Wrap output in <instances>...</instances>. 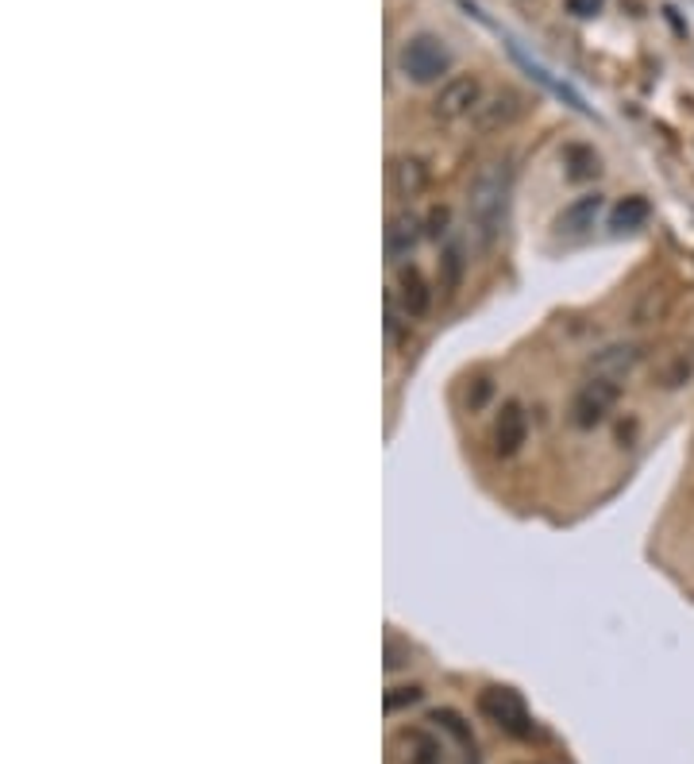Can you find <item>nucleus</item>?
I'll return each instance as SVG.
<instances>
[{
    "mask_svg": "<svg viewBox=\"0 0 694 764\" xmlns=\"http://www.w3.org/2000/svg\"><path fill=\"white\" fill-rule=\"evenodd\" d=\"M506 202H509V163L506 158H486L478 166L467 194V228L475 236L478 251L494 248V240H498Z\"/></svg>",
    "mask_w": 694,
    "mask_h": 764,
    "instance_id": "obj_1",
    "label": "nucleus"
},
{
    "mask_svg": "<svg viewBox=\"0 0 694 764\" xmlns=\"http://www.w3.org/2000/svg\"><path fill=\"white\" fill-rule=\"evenodd\" d=\"M448 66H452L448 47H444V39L428 35V31L405 39L402 51H397V70H402V74L410 78V82H417V85L441 82V78L448 74Z\"/></svg>",
    "mask_w": 694,
    "mask_h": 764,
    "instance_id": "obj_2",
    "label": "nucleus"
},
{
    "mask_svg": "<svg viewBox=\"0 0 694 764\" xmlns=\"http://www.w3.org/2000/svg\"><path fill=\"white\" fill-rule=\"evenodd\" d=\"M478 711H483L498 730H506V734H514V737L532 734V714L514 688H486L483 695H478Z\"/></svg>",
    "mask_w": 694,
    "mask_h": 764,
    "instance_id": "obj_3",
    "label": "nucleus"
},
{
    "mask_svg": "<svg viewBox=\"0 0 694 764\" xmlns=\"http://www.w3.org/2000/svg\"><path fill=\"white\" fill-rule=\"evenodd\" d=\"M483 105V78L478 74H456L441 85L433 101V121L456 124L463 116H475V109Z\"/></svg>",
    "mask_w": 694,
    "mask_h": 764,
    "instance_id": "obj_4",
    "label": "nucleus"
},
{
    "mask_svg": "<svg viewBox=\"0 0 694 764\" xmlns=\"http://www.w3.org/2000/svg\"><path fill=\"white\" fill-rule=\"evenodd\" d=\"M621 398V386L613 379H587L571 398V425L576 429H598L613 413Z\"/></svg>",
    "mask_w": 694,
    "mask_h": 764,
    "instance_id": "obj_5",
    "label": "nucleus"
},
{
    "mask_svg": "<svg viewBox=\"0 0 694 764\" xmlns=\"http://www.w3.org/2000/svg\"><path fill=\"white\" fill-rule=\"evenodd\" d=\"M529 113V101L517 90H498L494 97H483V105L475 109V127L483 135H498L506 127H514L521 116Z\"/></svg>",
    "mask_w": 694,
    "mask_h": 764,
    "instance_id": "obj_6",
    "label": "nucleus"
},
{
    "mask_svg": "<svg viewBox=\"0 0 694 764\" xmlns=\"http://www.w3.org/2000/svg\"><path fill=\"white\" fill-rule=\"evenodd\" d=\"M649 355V348L636 344V340H629V344H605L602 352H594L587 360V375L590 379H625L633 375L636 368H641V360Z\"/></svg>",
    "mask_w": 694,
    "mask_h": 764,
    "instance_id": "obj_7",
    "label": "nucleus"
},
{
    "mask_svg": "<svg viewBox=\"0 0 694 764\" xmlns=\"http://www.w3.org/2000/svg\"><path fill=\"white\" fill-rule=\"evenodd\" d=\"M494 452H498L501 460L517 456V452L525 448V441H529V413H525L521 402H506L498 410V417H494Z\"/></svg>",
    "mask_w": 694,
    "mask_h": 764,
    "instance_id": "obj_8",
    "label": "nucleus"
},
{
    "mask_svg": "<svg viewBox=\"0 0 694 764\" xmlns=\"http://www.w3.org/2000/svg\"><path fill=\"white\" fill-rule=\"evenodd\" d=\"M394 306H397V313H402L405 321H421V317H428V309H433V286L425 282V275H421L417 267L397 270Z\"/></svg>",
    "mask_w": 694,
    "mask_h": 764,
    "instance_id": "obj_9",
    "label": "nucleus"
},
{
    "mask_svg": "<svg viewBox=\"0 0 694 764\" xmlns=\"http://www.w3.org/2000/svg\"><path fill=\"white\" fill-rule=\"evenodd\" d=\"M672 306H675V286H672V282H652V286H644V290L636 293L633 309H629V324H633V329H649V324L667 321Z\"/></svg>",
    "mask_w": 694,
    "mask_h": 764,
    "instance_id": "obj_10",
    "label": "nucleus"
},
{
    "mask_svg": "<svg viewBox=\"0 0 694 764\" xmlns=\"http://www.w3.org/2000/svg\"><path fill=\"white\" fill-rule=\"evenodd\" d=\"M428 182H433V166H428L425 158L397 155L394 163H390V189H394L397 197H421L428 189Z\"/></svg>",
    "mask_w": 694,
    "mask_h": 764,
    "instance_id": "obj_11",
    "label": "nucleus"
},
{
    "mask_svg": "<svg viewBox=\"0 0 694 764\" xmlns=\"http://www.w3.org/2000/svg\"><path fill=\"white\" fill-rule=\"evenodd\" d=\"M598 213H602V194H582L576 197L571 205H563V213L556 217V236H568V240H576V236H587L590 228H594Z\"/></svg>",
    "mask_w": 694,
    "mask_h": 764,
    "instance_id": "obj_12",
    "label": "nucleus"
},
{
    "mask_svg": "<svg viewBox=\"0 0 694 764\" xmlns=\"http://www.w3.org/2000/svg\"><path fill=\"white\" fill-rule=\"evenodd\" d=\"M421 220L413 217V213H394L390 217V225H386V255L390 259H410L413 248L421 244Z\"/></svg>",
    "mask_w": 694,
    "mask_h": 764,
    "instance_id": "obj_13",
    "label": "nucleus"
},
{
    "mask_svg": "<svg viewBox=\"0 0 694 764\" xmlns=\"http://www.w3.org/2000/svg\"><path fill=\"white\" fill-rule=\"evenodd\" d=\"M397 745H405L402 761L405 764H444V745L436 734H428V730H402V734L394 737Z\"/></svg>",
    "mask_w": 694,
    "mask_h": 764,
    "instance_id": "obj_14",
    "label": "nucleus"
},
{
    "mask_svg": "<svg viewBox=\"0 0 694 764\" xmlns=\"http://www.w3.org/2000/svg\"><path fill=\"white\" fill-rule=\"evenodd\" d=\"M649 213H652V205L644 202V197H621L610 213V228L613 233H636V228L649 220Z\"/></svg>",
    "mask_w": 694,
    "mask_h": 764,
    "instance_id": "obj_15",
    "label": "nucleus"
},
{
    "mask_svg": "<svg viewBox=\"0 0 694 764\" xmlns=\"http://www.w3.org/2000/svg\"><path fill=\"white\" fill-rule=\"evenodd\" d=\"M509 51H514V59H517V62H521V66H525V70H529V74H532V78H537V82H540V85H545V90H548V93H556V97H563V101H568V105H576V109H579V113H587V105H582V97H579V93H571V90H568V85H563V82H556V78H552V74H548V70H545V66H537V62H529V59H525V54H521V51H517V47H514V43H509Z\"/></svg>",
    "mask_w": 694,
    "mask_h": 764,
    "instance_id": "obj_16",
    "label": "nucleus"
},
{
    "mask_svg": "<svg viewBox=\"0 0 694 764\" xmlns=\"http://www.w3.org/2000/svg\"><path fill=\"white\" fill-rule=\"evenodd\" d=\"M425 699V691L417 688V683H410V688H390L386 695H382V711L386 714H397L402 706H413Z\"/></svg>",
    "mask_w": 694,
    "mask_h": 764,
    "instance_id": "obj_17",
    "label": "nucleus"
},
{
    "mask_svg": "<svg viewBox=\"0 0 694 764\" xmlns=\"http://www.w3.org/2000/svg\"><path fill=\"white\" fill-rule=\"evenodd\" d=\"M691 371H694V363L687 360V355H675L672 363H667L664 371H660V386H680V382H687L691 379Z\"/></svg>",
    "mask_w": 694,
    "mask_h": 764,
    "instance_id": "obj_18",
    "label": "nucleus"
},
{
    "mask_svg": "<svg viewBox=\"0 0 694 764\" xmlns=\"http://www.w3.org/2000/svg\"><path fill=\"white\" fill-rule=\"evenodd\" d=\"M410 657H413L410 644H402L394 633H390L386 637V672H397V668H405V664H410Z\"/></svg>",
    "mask_w": 694,
    "mask_h": 764,
    "instance_id": "obj_19",
    "label": "nucleus"
},
{
    "mask_svg": "<svg viewBox=\"0 0 694 764\" xmlns=\"http://www.w3.org/2000/svg\"><path fill=\"white\" fill-rule=\"evenodd\" d=\"M490 394H494V382L490 379H475L467 386V405H470V410H483V405L490 402Z\"/></svg>",
    "mask_w": 694,
    "mask_h": 764,
    "instance_id": "obj_20",
    "label": "nucleus"
},
{
    "mask_svg": "<svg viewBox=\"0 0 694 764\" xmlns=\"http://www.w3.org/2000/svg\"><path fill=\"white\" fill-rule=\"evenodd\" d=\"M444 267H448V293H456L459 275H463V251L459 248H448V255H444Z\"/></svg>",
    "mask_w": 694,
    "mask_h": 764,
    "instance_id": "obj_21",
    "label": "nucleus"
},
{
    "mask_svg": "<svg viewBox=\"0 0 694 764\" xmlns=\"http://www.w3.org/2000/svg\"><path fill=\"white\" fill-rule=\"evenodd\" d=\"M448 220H452V213L448 209H444V205H436V209L433 213H428V220H425V233L428 236H444V233H448Z\"/></svg>",
    "mask_w": 694,
    "mask_h": 764,
    "instance_id": "obj_22",
    "label": "nucleus"
}]
</instances>
